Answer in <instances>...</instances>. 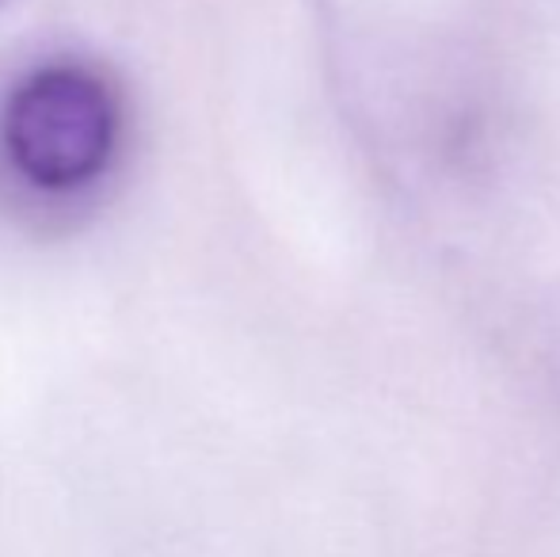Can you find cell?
Here are the masks:
<instances>
[{
    "label": "cell",
    "instance_id": "6da1fadb",
    "mask_svg": "<svg viewBox=\"0 0 560 557\" xmlns=\"http://www.w3.org/2000/svg\"><path fill=\"white\" fill-rule=\"evenodd\" d=\"M122 135L118 92L84 61L31 69L0 107V149L23 184L81 192L112 169Z\"/></svg>",
    "mask_w": 560,
    "mask_h": 557
}]
</instances>
